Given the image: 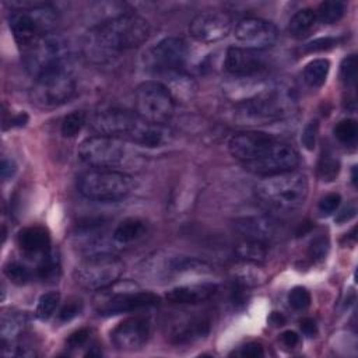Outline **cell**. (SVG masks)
Listing matches in <instances>:
<instances>
[{
  "label": "cell",
  "instance_id": "cell-41",
  "mask_svg": "<svg viewBox=\"0 0 358 358\" xmlns=\"http://www.w3.org/2000/svg\"><path fill=\"white\" fill-rule=\"evenodd\" d=\"M340 77L347 87L355 85V80H357V57H355V55H350L341 62Z\"/></svg>",
  "mask_w": 358,
  "mask_h": 358
},
{
  "label": "cell",
  "instance_id": "cell-48",
  "mask_svg": "<svg viewBox=\"0 0 358 358\" xmlns=\"http://www.w3.org/2000/svg\"><path fill=\"white\" fill-rule=\"evenodd\" d=\"M17 171V165L14 164L13 159L3 158L1 159V178L3 180H8Z\"/></svg>",
  "mask_w": 358,
  "mask_h": 358
},
{
  "label": "cell",
  "instance_id": "cell-38",
  "mask_svg": "<svg viewBox=\"0 0 358 358\" xmlns=\"http://www.w3.org/2000/svg\"><path fill=\"white\" fill-rule=\"evenodd\" d=\"M4 274H6V277H7L11 282H14V284H17V285H24V284H27V282L29 281V278H31V271H29L24 264H21V263H18V262H10V263H7V264L4 266Z\"/></svg>",
  "mask_w": 358,
  "mask_h": 358
},
{
  "label": "cell",
  "instance_id": "cell-35",
  "mask_svg": "<svg viewBox=\"0 0 358 358\" xmlns=\"http://www.w3.org/2000/svg\"><path fill=\"white\" fill-rule=\"evenodd\" d=\"M60 302V294L56 291H49L41 295L35 309V315L41 320H48L56 310Z\"/></svg>",
  "mask_w": 358,
  "mask_h": 358
},
{
  "label": "cell",
  "instance_id": "cell-19",
  "mask_svg": "<svg viewBox=\"0 0 358 358\" xmlns=\"http://www.w3.org/2000/svg\"><path fill=\"white\" fill-rule=\"evenodd\" d=\"M151 323L145 316H131L122 320L110 331L112 344L120 351L140 350L150 337Z\"/></svg>",
  "mask_w": 358,
  "mask_h": 358
},
{
  "label": "cell",
  "instance_id": "cell-18",
  "mask_svg": "<svg viewBox=\"0 0 358 358\" xmlns=\"http://www.w3.org/2000/svg\"><path fill=\"white\" fill-rule=\"evenodd\" d=\"M232 29V17L220 10H207L199 13L189 25L190 35L201 42L211 43L224 39Z\"/></svg>",
  "mask_w": 358,
  "mask_h": 358
},
{
  "label": "cell",
  "instance_id": "cell-27",
  "mask_svg": "<svg viewBox=\"0 0 358 358\" xmlns=\"http://www.w3.org/2000/svg\"><path fill=\"white\" fill-rule=\"evenodd\" d=\"M147 232V225L140 218H126L117 224L112 238L117 245L126 246L141 239Z\"/></svg>",
  "mask_w": 358,
  "mask_h": 358
},
{
  "label": "cell",
  "instance_id": "cell-13",
  "mask_svg": "<svg viewBox=\"0 0 358 358\" xmlns=\"http://www.w3.org/2000/svg\"><path fill=\"white\" fill-rule=\"evenodd\" d=\"M143 123L144 119H141L136 112L116 108L101 110L91 119V127L98 134L117 137L127 141H133Z\"/></svg>",
  "mask_w": 358,
  "mask_h": 358
},
{
  "label": "cell",
  "instance_id": "cell-22",
  "mask_svg": "<svg viewBox=\"0 0 358 358\" xmlns=\"http://www.w3.org/2000/svg\"><path fill=\"white\" fill-rule=\"evenodd\" d=\"M235 231L246 241L271 242L278 234L277 222L266 215H246L234 221Z\"/></svg>",
  "mask_w": 358,
  "mask_h": 358
},
{
  "label": "cell",
  "instance_id": "cell-51",
  "mask_svg": "<svg viewBox=\"0 0 358 358\" xmlns=\"http://www.w3.org/2000/svg\"><path fill=\"white\" fill-rule=\"evenodd\" d=\"M299 326H301V330L303 334L306 336H313L316 334V323L313 319L310 317H303L301 322H299Z\"/></svg>",
  "mask_w": 358,
  "mask_h": 358
},
{
  "label": "cell",
  "instance_id": "cell-1",
  "mask_svg": "<svg viewBox=\"0 0 358 358\" xmlns=\"http://www.w3.org/2000/svg\"><path fill=\"white\" fill-rule=\"evenodd\" d=\"M150 36L147 20L134 13H120L94 25L85 35L88 59L103 63L116 55L141 46Z\"/></svg>",
  "mask_w": 358,
  "mask_h": 358
},
{
  "label": "cell",
  "instance_id": "cell-4",
  "mask_svg": "<svg viewBox=\"0 0 358 358\" xmlns=\"http://www.w3.org/2000/svg\"><path fill=\"white\" fill-rule=\"evenodd\" d=\"M309 193L306 175L295 171L266 176L255 187L256 197L267 207L291 213L301 208Z\"/></svg>",
  "mask_w": 358,
  "mask_h": 358
},
{
  "label": "cell",
  "instance_id": "cell-26",
  "mask_svg": "<svg viewBox=\"0 0 358 358\" xmlns=\"http://www.w3.org/2000/svg\"><path fill=\"white\" fill-rule=\"evenodd\" d=\"M217 292L214 284H187L172 288L166 292V299L172 303H199L210 299Z\"/></svg>",
  "mask_w": 358,
  "mask_h": 358
},
{
  "label": "cell",
  "instance_id": "cell-31",
  "mask_svg": "<svg viewBox=\"0 0 358 358\" xmlns=\"http://www.w3.org/2000/svg\"><path fill=\"white\" fill-rule=\"evenodd\" d=\"M329 70H330V62L327 59H315L305 66L303 80L309 87L319 88L326 83Z\"/></svg>",
  "mask_w": 358,
  "mask_h": 358
},
{
  "label": "cell",
  "instance_id": "cell-10",
  "mask_svg": "<svg viewBox=\"0 0 358 358\" xmlns=\"http://www.w3.org/2000/svg\"><path fill=\"white\" fill-rule=\"evenodd\" d=\"M74 92L76 80L70 67H66L36 77L29 95L38 108L52 109L70 101Z\"/></svg>",
  "mask_w": 358,
  "mask_h": 358
},
{
  "label": "cell",
  "instance_id": "cell-21",
  "mask_svg": "<svg viewBox=\"0 0 358 358\" xmlns=\"http://www.w3.org/2000/svg\"><path fill=\"white\" fill-rule=\"evenodd\" d=\"M225 70L235 77L256 76L266 67V59L259 50L246 48H229L224 60Z\"/></svg>",
  "mask_w": 358,
  "mask_h": 358
},
{
  "label": "cell",
  "instance_id": "cell-5",
  "mask_svg": "<svg viewBox=\"0 0 358 358\" xmlns=\"http://www.w3.org/2000/svg\"><path fill=\"white\" fill-rule=\"evenodd\" d=\"M158 303L159 296L154 292L143 291L130 281L119 282V280L112 285L99 289L95 296V309L102 316L134 312Z\"/></svg>",
  "mask_w": 358,
  "mask_h": 358
},
{
  "label": "cell",
  "instance_id": "cell-50",
  "mask_svg": "<svg viewBox=\"0 0 358 358\" xmlns=\"http://www.w3.org/2000/svg\"><path fill=\"white\" fill-rule=\"evenodd\" d=\"M355 213H357L355 206H354V204H350V206L344 207L340 213H337L336 221H337V222H347V221H350V220L355 215Z\"/></svg>",
  "mask_w": 358,
  "mask_h": 358
},
{
  "label": "cell",
  "instance_id": "cell-52",
  "mask_svg": "<svg viewBox=\"0 0 358 358\" xmlns=\"http://www.w3.org/2000/svg\"><path fill=\"white\" fill-rule=\"evenodd\" d=\"M284 320H285L284 316L281 313H278V312H273L271 316H270V322L273 324H275V326H281L284 323Z\"/></svg>",
  "mask_w": 358,
  "mask_h": 358
},
{
  "label": "cell",
  "instance_id": "cell-12",
  "mask_svg": "<svg viewBox=\"0 0 358 358\" xmlns=\"http://www.w3.org/2000/svg\"><path fill=\"white\" fill-rule=\"evenodd\" d=\"M210 266L206 262L196 257L158 252L143 262L141 271L154 280H166L185 273H203Z\"/></svg>",
  "mask_w": 358,
  "mask_h": 358
},
{
  "label": "cell",
  "instance_id": "cell-16",
  "mask_svg": "<svg viewBox=\"0 0 358 358\" xmlns=\"http://www.w3.org/2000/svg\"><path fill=\"white\" fill-rule=\"evenodd\" d=\"M210 319L197 313H180L165 323L166 338L172 344H192L210 333Z\"/></svg>",
  "mask_w": 358,
  "mask_h": 358
},
{
  "label": "cell",
  "instance_id": "cell-23",
  "mask_svg": "<svg viewBox=\"0 0 358 358\" xmlns=\"http://www.w3.org/2000/svg\"><path fill=\"white\" fill-rule=\"evenodd\" d=\"M273 87L274 84H271L270 81H264L263 78H255V76H246L235 77L234 81L225 83L222 91L229 99L236 103L262 95Z\"/></svg>",
  "mask_w": 358,
  "mask_h": 358
},
{
  "label": "cell",
  "instance_id": "cell-45",
  "mask_svg": "<svg viewBox=\"0 0 358 358\" xmlns=\"http://www.w3.org/2000/svg\"><path fill=\"white\" fill-rule=\"evenodd\" d=\"M340 201H341V197H340L338 193H329V194H326L319 201V213L322 215H329V214L334 213L338 208Z\"/></svg>",
  "mask_w": 358,
  "mask_h": 358
},
{
  "label": "cell",
  "instance_id": "cell-3",
  "mask_svg": "<svg viewBox=\"0 0 358 358\" xmlns=\"http://www.w3.org/2000/svg\"><path fill=\"white\" fill-rule=\"evenodd\" d=\"M295 105L296 101L289 90L274 85L262 95L236 102L232 109V119L242 126L266 124L287 117Z\"/></svg>",
  "mask_w": 358,
  "mask_h": 358
},
{
  "label": "cell",
  "instance_id": "cell-25",
  "mask_svg": "<svg viewBox=\"0 0 358 358\" xmlns=\"http://www.w3.org/2000/svg\"><path fill=\"white\" fill-rule=\"evenodd\" d=\"M165 88L169 91L171 96L173 98V101H190L196 91H197V85L194 83V80L186 74L183 70H173V71H166V73H161L159 74Z\"/></svg>",
  "mask_w": 358,
  "mask_h": 358
},
{
  "label": "cell",
  "instance_id": "cell-43",
  "mask_svg": "<svg viewBox=\"0 0 358 358\" xmlns=\"http://www.w3.org/2000/svg\"><path fill=\"white\" fill-rule=\"evenodd\" d=\"M317 133H319V122L317 120H310L305 126V129L302 131V136H301V143L308 151H312L315 148Z\"/></svg>",
  "mask_w": 358,
  "mask_h": 358
},
{
  "label": "cell",
  "instance_id": "cell-46",
  "mask_svg": "<svg viewBox=\"0 0 358 358\" xmlns=\"http://www.w3.org/2000/svg\"><path fill=\"white\" fill-rule=\"evenodd\" d=\"M337 45V39L334 38H319V39H315L313 42L305 45V52L308 53H313V52H323V50H329L331 48H334Z\"/></svg>",
  "mask_w": 358,
  "mask_h": 358
},
{
  "label": "cell",
  "instance_id": "cell-29",
  "mask_svg": "<svg viewBox=\"0 0 358 358\" xmlns=\"http://www.w3.org/2000/svg\"><path fill=\"white\" fill-rule=\"evenodd\" d=\"M317 20L312 8H302L296 11L288 24V32L291 36L301 39L308 36L316 27Z\"/></svg>",
  "mask_w": 358,
  "mask_h": 358
},
{
  "label": "cell",
  "instance_id": "cell-37",
  "mask_svg": "<svg viewBox=\"0 0 358 358\" xmlns=\"http://www.w3.org/2000/svg\"><path fill=\"white\" fill-rule=\"evenodd\" d=\"M334 136L336 138L345 144V145H352L357 141L358 136V124L354 119H344L337 123L334 127Z\"/></svg>",
  "mask_w": 358,
  "mask_h": 358
},
{
  "label": "cell",
  "instance_id": "cell-20",
  "mask_svg": "<svg viewBox=\"0 0 358 358\" xmlns=\"http://www.w3.org/2000/svg\"><path fill=\"white\" fill-rule=\"evenodd\" d=\"M274 141V137L263 131H242L231 137L228 150L235 159L248 164L259 158Z\"/></svg>",
  "mask_w": 358,
  "mask_h": 358
},
{
  "label": "cell",
  "instance_id": "cell-6",
  "mask_svg": "<svg viewBox=\"0 0 358 358\" xmlns=\"http://www.w3.org/2000/svg\"><path fill=\"white\" fill-rule=\"evenodd\" d=\"M80 193L95 201H117L127 197L136 187L131 175L116 169H92L78 179Z\"/></svg>",
  "mask_w": 358,
  "mask_h": 358
},
{
  "label": "cell",
  "instance_id": "cell-47",
  "mask_svg": "<svg viewBox=\"0 0 358 358\" xmlns=\"http://www.w3.org/2000/svg\"><path fill=\"white\" fill-rule=\"evenodd\" d=\"M241 357H246V358H257V357H263L264 351H263V345L259 343H248L245 345L241 347V350L236 352Z\"/></svg>",
  "mask_w": 358,
  "mask_h": 358
},
{
  "label": "cell",
  "instance_id": "cell-15",
  "mask_svg": "<svg viewBox=\"0 0 358 358\" xmlns=\"http://www.w3.org/2000/svg\"><path fill=\"white\" fill-rule=\"evenodd\" d=\"M187 45L182 38L168 36L152 46L145 55V63L158 74L182 70L187 59Z\"/></svg>",
  "mask_w": 358,
  "mask_h": 358
},
{
  "label": "cell",
  "instance_id": "cell-2",
  "mask_svg": "<svg viewBox=\"0 0 358 358\" xmlns=\"http://www.w3.org/2000/svg\"><path fill=\"white\" fill-rule=\"evenodd\" d=\"M57 22V8L50 3L42 1L18 3V10L8 18L11 34L22 52L36 45L46 35H50Z\"/></svg>",
  "mask_w": 358,
  "mask_h": 358
},
{
  "label": "cell",
  "instance_id": "cell-40",
  "mask_svg": "<svg viewBox=\"0 0 358 358\" xmlns=\"http://www.w3.org/2000/svg\"><path fill=\"white\" fill-rule=\"evenodd\" d=\"M329 249H330L329 238L324 236V235H320V236L315 238V239L309 243V248H308V257H309L312 262H320V260H323V259L327 256Z\"/></svg>",
  "mask_w": 358,
  "mask_h": 358
},
{
  "label": "cell",
  "instance_id": "cell-11",
  "mask_svg": "<svg viewBox=\"0 0 358 358\" xmlns=\"http://www.w3.org/2000/svg\"><path fill=\"white\" fill-rule=\"evenodd\" d=\"M136 113L145 122L165 124L175 112V101L159 81H144L134 92Z\"/></svg>",
  "mask_w": 358,
  "mask_h": 358
},
{
  "label": "cell",
  "instance_id": "cell-24",
  "mask_svg": "<svg viewBox=\"0 0 358 358\" xmlns=\"http://www.w3.org/2000/svg\"><path fill=\"white\" fill-rule=\"evenodd\" d=\"M17 243L25 256L38 257V260L52 249L48 229L39 225L21 229L17 236Z\"/></svg>",
  "mask_w": 358,
  "mask_h": 358
},
{
  "label": "cell",
  "instance_id": "cell-8",
  "mask_svg": "<svg viewBox=\"0 0 358 358\" xmlns=\"http://www.w3.org/2000/svg\"><path fill=\"white\" fill-rule=\"evenodd\" d=\"M22 53L25 69L34 78L49 71L70 67L69 45L59 35H46Z\"/></svg>",
  "mask_w": 358,
  "mask_h": 358
},
{
  "label": "cell",
  "instance_id": "cell-7",
  "mask_svg": "<svg viewBox=\"0 0 358 358\" xmlns=\"http://www.w3.org/2000/svg\"><path fill=\"white\" fill-rule=\"evenodd\" d=\"M133 157L127 140L110 136H92L78 147V158L94 169H115L126 165Z\"/></svg>",
  "mask_w": 358,
  "mask_h": 358
},
{
  "label": "cell",
  "instance_id": "cell-49",
  "mask_svg": "<svg viewBox=\"0 0 358 358\" xmlns=\"http://www.w3.org/2000/svg\"><path fill=\"white\" fill-rule=\"evenodd\" d=\"M280 340H281V343H282L285 347H288V348H294L295 345L299 344V336H298V333H295V331H292V330L284 331V333L281 334Z\"/></svg>",
  "mask_w": 358,
  "mask_h": 358
},
{
  "label": "cell",
  "instance_id": "cell-28",
  "mask_svg": "<svg viewBox=\"0 0 358 358\" xmlns=\"http://www.w3.org/2000/svg\"><path fill=\"white\" fill-rule=\"evenodd\" d=\"M28 316L25 312L4 310L1 313V338L4 343H13L20 336H22L27 326Z\"/></svg>",
  "mask_w": 358,
  "mask_h": 358
},
{
  "label": "cell",
  "instance_id": "cell-30",
  "mask_svg": "<svg viewBox=\"0 0 358 358\" xmlns=\"http://www.w3.org/2000/svg\"><path fill=\"white\" fill-rule=\"evenodd\" d=\"M235 253L239 259L249 263H263L267 257L268 248L267 243L257 242V241H246L243 239L236 248Z\"/></svg>",
  "mask_w": 358,
  "mask_h": 358
},
{
  "label": "cell",
  "instance_id": "cell-42",
  "mask_svg": "<svg viewBox=\"0 0 358 358\" xmlns=\"http://www.w3.org/2000/svg\"><path fill=\"white\" fill-rule=\"evenodd\" d=\"M83 309V302L81 299L78 298H71L69 299L63 306L62 309L59 310V320L60 322H69L71 319H74L76 316L80 315Z\"/></svg>",
  "mask_w": 358,
  "mask_h": 358
},
{
  "label": "cell",
  "instance_id": "cell-32",
  "mask_svg": "<svg viewBox=\"0 0 358 358\" xmlns=\"http://www.w3.org/2000/svg\"><path fill=\"white\" fill-rule=\"evenodd\" d=\"M36 274L43 281H57L60 275V259L59 253L55 249H50L46 255H43L36 267Z\"/></svg>",
  "mask_w": 358,
  "mask_h": 358
},
{
  "label": "cell",
  "instance_id": "cell-14",
  "mask_svg": "<svg viewBox=\"0 0 358 358\" xmlns=\"http://www.w3.org/2000/svg\"><path fill=\"white\" fill-rule=\"evenodd\" d=\"M299 164V155L296 150L285 143L274 141L259 158L243 164V166L260 176H273L282 172L294 171Z\"/></svg>",
  "mask_w": 358,
  "mask_h": 358
},
{
  "label": "cell",
  "instance_id": "cell-33",
  "mask_svg": "<svg viewBox=\"0 0 358 358\" xmlns=\"http://www.w3.org/2000/svg\"><path fill=\"white\" fill-rule=\"evenodd\" d=\"M345 13V4L338 0H326L322 1L315 11L317 22L322 24H334L343 18Z\"/></svg>",
  "mask_w": 358,
  "mask_h": 358
},
{
  "label": "cell",
  "instance_id": "cell-9",
  "mask_svg": "<svg viewBox=\"0 0 358 358\" xmlns=\"http://www.w3.org/2000/svg\"><path fill=\"white\" fill-rule=\"evenodd\" d=\"M124 270L123 262L115 255L85 256L74 268V281L84 289L99 291L119 280Z\"/></svg>",
  "mask_w": 358,
  "mask_h": 358
},
{
  "label": "cell",
  "instance_id": "cell-34",
  "mask_svg": "<svg viewBox=\"0 0 358 358\" xmlns=\"http://www.w3.org/2000/svg\"><path fill=\"white\" fill-rule=\"evenodd\" d=\"M340 172V161L333 151L324 150L317 162V175L324 182H331Z\"/></svg>",
  "mask_w": 358,
  "mask_h": 358
},
{
  "label": "cell",
  "instance_id": "cell-36",
  "mask_svg": "<svg viewBox=\"0 0 358 358\" xmlns=\"http://www.w3.org/2000/svg\"><path fill=\"white\" fill-rule=\"evenodd\" d=\"M85 120H87V115L83 110H74L69 113L62 120V126H60L62 134L64 137H74L81 131V129L85 124Z\"/></svg>",
  "mask_w": 358,
  "mask_h": 358
},
{
  "label": "cell",
  "instance_id": "cell-17",
  "mask_svg": "<svg viewBox=\"0 0 358 358\" xmlns=\"http://www.w3.org/2000/svg\"><path fill=\"white\" fill-rule=\"evenodd\" d=\"M234 35L243 48L259 52L273 46L278 39L277 27L267 20L256 17L241 20L235 27Z\"/></svg>",
  "mask_w": 358,
  "mask_h": 358
},
{
  "label": "cell",
  "instance_id": "cell-44",
  "mask_svg": "<svg viewBox=\"0 0 358 358\" xmlns=\"http://www.w3.org/2000/svg\"><path fill=\"white\" fill-rule=\"evenodd\" d=\"M91 330L90 329H80L70 334V337L66 341V345L69 350H78L83 347H87L88 343H91Z\"/></svg>",
  "mask_w": 358,
  "mask_h": 358
},
{
  "label": "cell",
  "instance_id": "cell-39",
  "mask_svg": "<svg viewBox=\"0 0 358 358\" xmlns=\"http://www.w3.org/2000/svg\"><path fill=\"white\" fill-rule=\"evenodd\" d=\"M312 302L310 292L305 287H294L288 294V303L294 310L302 312L309 308Z\"/></svg>",
  "mask_w": 358,
  "mask_h": 358
}]
</instances>
